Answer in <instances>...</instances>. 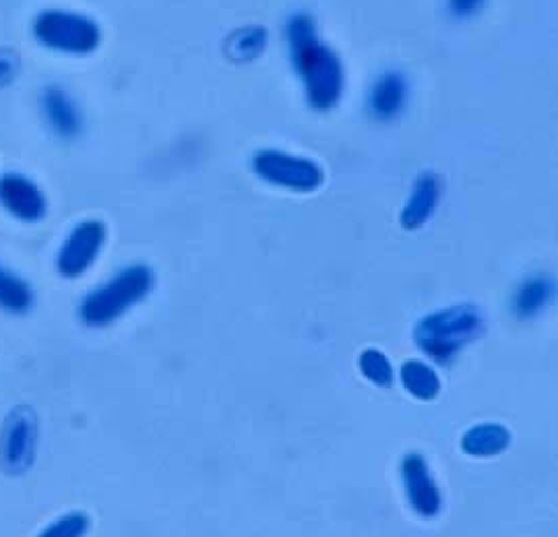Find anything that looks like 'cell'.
Listing matches in <instances>:
<instances>
[{"label":"cell","instance_id":"1","mask_svg":"<svg viewBox=\"0 0 558 537\" xmlns=\"http://www.w3.org/2000/svg\"><path fill=\"white\" fill-rule=\"evenodd\" d=\"M288 41L311 106L323 112L331 110L345 87L343 66L336 52L317 38L308 15H294L288 21Z\"/></svg>","mask_w":558,"mask_h":537},{"label":"cell","instance_id":"2","mask_svg":"<svg viewBox=\"0 0 558 537\" xmlns=\"http://www.w3.org/2000/svg\"><path fill=\"white\" fill-rule=\"evenodd\" d=\"M154 285L156 276L147 265H129L83 298L81 320L94 329L108 327L147 298Z\"/></svg>","mask_w":558,"mask_h":537},{"label":"cell","instance_id":"3","mask_svg":"<svg viewBox=\"0 0 558 537\" xmlns=\"http://www.w3.org/2000/svg\"><path fill=\"white\" fill-rule=\"evenodd\" d=\"M482 333L484 319L478 308L472 304H459L420 320L414 338L428 358L447 366Z\"/></svg>","mask_w":558,"mask_h":537},{"label":"cell","instance_id":"4","mask_svg":"<svg viewBox=\"0 0 558 537\" xmlns=\"http://www.w3.org/2000/svg\"><path fill=\"white\" fill-rule=\"evenodd\" d=\"M36 38L50 50L66 54H89L101 41L98 23L66 11H46L34 23Z\"/></svg>","mask_w":558,"mask_h":537},{"label":"cell","instance_id":"5","mask_svg":"<svg viewBox=\"0 0 558 537\" xmlns=\"http://www.w3.org/2000/svg\"><path fill=\"white\" fill-rule=\"evenodd\" d=\"M40 426L34 410L17 407L0 430V465L7 474L21 476L32 469L38 455Z\"/></svg>","mask_w":558,"mask_h":537},{"label":"cell","instance_id":"6","mask_svg":"<svg viewBox=\"0 0 558 537\" xmlns=\"http://www.w3.org/2000/svg\"><path fill=\"white\" fill-rule=\"evenodd\" d=\"M253 170L276 186L299 193H313L323 184V170L315 161L296 158L276 149H263L253 158Z\"/></svg>","mask_w":558,"mask_h":537},{"label":"cell","instance_id":"7","mask_svg":"<svg viewBox=\"0 0 558 537\" xmlns=\"http://www.w3.org/2000/svg\"><path fill=\"white\" fill-rule=\"evenodd\" d=\"M106 244V225L98 219H85L77 223L57 255V269L64 279H80L100 259Z\"/></svg>","mask_w":558,"mask_h":537},{"label":"cell","instance_id":"8","mask_svg":"<svg viewBox=\"0 0 558 537\" xmlns=\"http://www.w3.org/2000/svg\"><path fill=\"white\" fill-rule=\"evenodd\" d=\"M0 205L9 216L25 223L40 221L48 211V199L40 186L17 172H9L0 179Z\"/></svg>","mask_w":558,"mask_h":537},{"label":"cell","instance_id":"9","mask_svg":"<svg viewBox=\"0 0 558 537\" xmlns=\"http://www.w3.org/2000/svg\"><path fill=\"white\" fill-rule=\"evenodd\" d=\"M401 476L412 509L422 517H437L442 507V497L424 457L412 453L403 459Z\"/></svg>","mask_w":558,"mask_h":537},{"label":"cell","instance_id":"10","mask_svg":"<svg viewBox=\"0 0 558 537\" xmlns=\"http://www.w3.org/2000/svg\"><path fill=\"white\" fill-rule=\"evenodd\" d=\"M442 195V182L437 174L420 176L410 199L401 213V225L405 230H418L433 218Z\"/></svg>","mask_w":558,"mask_h":537},{"label":"cell","instance_id":"11","mask_svg":"<svg viewBox=\"0 0 558 537\" xmlns=\"http://www.w3.org/2000/svg\"><path fill=\"white\" fill-rule=\"evenodd\" d=\"M41 112L48 120V124L54 129V133L62 139H73L81 133L83 120H81L80 110L71 96L60 89V87H50L41 96Z\"/></svg>","mask_w":558,"mask_h":537},{"label":"cell","instance_id":"12","mask_svg":"<svg viewBox=\"0 0 558 537\" xmlns=\"http://www.w3.org/2000/svg\"><path fill=\"white\" fill-rule=\"evenodd\" d=\"M511 444V432L500 424H480L465 432L461 447L472 457H495Z\"/></svg>","mask_w":558,"mask_h":537},{"label":"cell","instance_id":"13","mask_svg":"<svg viewBox=\"0 0 558 537\" xmlns=\"http://www.w3.org/2000/svg\"><path fill=\"white\" fill-rule=\"evenodd\" d=\"M405 81L399 73L383 75L371 91V110L377 119L398 117L405 103Z\"/></svg>","mask_w":558,"mask_h":537},{"label":"cell","instance_id":"14","mask_svg":"<svg viewBox=\"0 0 558 537\" xmlns=\"http://www.w3.org/2000/svg\"><path fill=\"white\" fill-rule=\"evenodd\" d=\"M36 302L34 290L15 271L0 265V310L11 315H25Z\"/></svg>","mask_w":558,"mask_h":537},{"label":"cell","instance_id":"15","mask_svg":"<svg viewBox=\"0 0 558 537\" xmlns=\"http://www.w3.org/2000/svg\"><path fill=\"white\" fill-rule=\"evenodd\" d=\"M401 382L410 395L420 401H430L439 398L440 380L437 373L418 359H408L401 366Z\"/></svg>","mask_w":558,"mask_h":537},{"label":"cell","instance_id":"16","mask_svg":"<svg viewBox=\"0 0 558 537\" xmlns=\"http://www.w3.org/2000/svg\"><path fill=\"white\" fill-rule=\"evenodd\" d=\"M555 298V283L548 278L527 279L515 294V313L521 319H532Z\"/></svg>","mask_w":558,"mask_h":537},{"label":"cell","instance_id":"17","mask_svg":"<svg viewBox=\"0 0 558 537\" xmlns=\"http://www.w3.org/2000/svg\"><path fill=\"white\" fill-rule=\"evenodd\" d=\"M360 373L377 387H391L396 380V373L391 362L379 350H366L360 354Z\"/></svg>","mask_w":558,"mask_h":537},{"label":"cell","instance_id":"18","mask_svg":"<svg viewBox=\"0 0 558 537\" xmlns=\"http://www.w3.org/2000/svg\"><path fill=\"white\" fill-rule=\"evenodd\" d=\"M265 41H267V34L263 29H257V27L244 29L230 38L228 54L239 62L255 59V57H259Z\"/></svg>","mask_w":558,"mask_h":537},{"label":"cell","instance_id":"19","mask_svg":"<svg viewBox=\"0 0 558 537\" xmlns=\"http://www.w3.org/2000/svg\"><path fill=\"white\" fill-rule=\"evenodd\" d=\"M89 517L81 511H71L64 513L59 518H54L44 532V537H81L89 532Z\"/></svg>","mask_w":558,"mask_h":537},{"label":"cell","instance_id":"20","mask_svg":"<svg viewBox=\"0 0 558 537\" xmlns=\"http://www.w3.org/2000/svg\"><path fill=\"white\" fill-rule=\"evenodd\" d=\"M17 73V59L9 52H0V89H4Z\"/></svg>","mask_w":558,"mask_h":537},{"label":"cell","instance_id":"21","mask_svg":"<svg viewBox=\"0 0 558 537\" xmlns=\"http://www.w3.org/2000/svg\"><path fill=\"white\" fill-rule=\"evenodd\" d=\"M482 2L484 0H451V9L459 17H468V15H474L478 11Z\"/></svg>","mask_w":558,"mask_h":537}]
</instances>
